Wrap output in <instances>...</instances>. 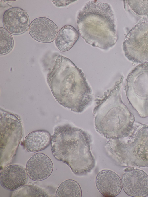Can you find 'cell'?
Masks as SVG:
<instances>
[{
    "instance_id": "cell-1",
    "label": "cell",
    "mask_w": 148,
    "mask_h": 197,
    "mask_svg": "<svg viewBox=\"0 0 148 197\" xmlns=\"http://www.w3.org/2000/svg\"><path fill=\"white\" fill-rule=\"evenodd\" d=\"M47 81L58 103L74 112H82L93 101L92 90L83 72L65 57L57 56Z\"/></svg>"
},
{
    "instance_id": "cell-2",
    "label": "cell",
    "mask_w": 148,
    "mask_h": 197,
    "mask_svg": "<svg viewBox=\"0 0 148 197\" xmlns=\"http://www.w3.org/2000/svg\"><path fill=\"white\" fill-rule=\"evenodd\" d=\"M124 78L122 76L102 96L95 100L96 105L93 111L95 129L108 139L125 137L134 123V116L121 99Z\"/></svg>"
},
{
    "instance_id": "cell-3",
    "label": "cell",
    "mask_w": 148,
    "mask_h": 197,
    "mask_svg": "<svg viewBox=\"0 0 148 197\" xmlns=\"http://www.w3.org/2000/svg\"><path fill=\"white\" fill-rule=\"evenodd\" d=\"M91 139L86 132L69 124L56 127L51 138L52 153L67 164L75 174L90 172L95 166L90 150Z\"/></svg>"
},
{
    "instance_id": "cell-4",
    "label": "cell",
    "mask_w": 148,
    "mask_h": 197,
    "mask_svg": "<svg viewBox=\"0 0 148 197\" xmlns=\"http://www.w3.org/2000/svg\"><path fill=\"white\" fill-rule=\"evenodd\" d=\"M77 27L87 43L104 50L114 45L118 39L114 14L108 3L87 2L78 13Z\"/></svg>"
},
{
    "instance_id": "cell-5",
    "label": "cell",
    "mask_w": 148,
    "mask_h": 197,
    "mask_svg": "<svg viewBox=\"0 0 148 197\" xmlns=\"http://www.w3.org/2000/svg\"><path fill=\"white\" fill-rule=\"evenodd\" d=\"M107 148L121 166L148 167V125L134 122L127 136L110 139Z\"/></svg>"
},
{
    "instance_id": "cell-6",
    "label": "cell",
    "mask_w": 148,
    "mask_h": 197,
    "mask_svg": "<svg viewBox=\"0 0 148 197\" xmlns=\"http://www.w3.org/2000/svg\"><path fill=\"white\" fill-rule=\"evenodd\" d=\"M125 88L127 98L140 116H148V62L141 63L131 71Z\"/></svg>"
},
{
    "instance_id": "cell-7",
    "label": "cell",
    "mask_w": 148,
    "mask_h": 197,
    "mask_svg": "<svg viewBox=\"0 0 148 197\" xmlns=\"http://www.w3.org/2000/svg\"><path fill=\"white\" fill-rule=\"evenodd\" d=\"M125 55L135 63L148 62V21H142L126 36L123 44Z\"/></svg>"
},
{
    "instance_id": "cell-8",
    "label": "cell",
    "mask_w": 148,
    "mask_h": 197,
    "mask_svg": "<svg viewBox=\"0 0 148 197\" xmlns=\"http://www.w3.org/2000/svg\"><path fill=\"white\" fill-rule=\"evenodd\" d=\"M1 148L16 150L22 133L19 118L11 113L0 111Z\"/></svg>"
},
{
    "instance_id": "cell-9",
    "label": "cell",
    "mask_w": 148,
    "mask_h": 197,
    "mask_svg": "<svg viewBox=\"0 0 148 197\" xmlns=\"http://www.w3.org/2000/svg\"><path fill=\"white\" fill-rule=\"evenodd\" d=\"M125 193L132 197H144L148 195V175L138 169L126 171L121 180Z\"/></svg>"
},
{
    "instance_id": "cell-10",
    "label": "cell",
    "mask_w": 148,
    "mask_h": 197,
    "mask_svg": "<svg viewBox=\"0 0 148 197\" xmlns=\"http://www.w3.org/2000/svg\"><path fill=\"white\" fill-rule=\"evenodd\" d=\"M2 23L4 28L11 34L19 35L29 29L30 20L28 14L24 10L19 7H13L5 12Z\"/></svg>"
},
{
    "instance_id": "cell-11",
    "label": "cell",
    "mask_w": 148,
    "mask_h": 197,
    "mask_svg": "<svg viewBox=\"0 0 148 197\" xmlns=\"http://www.w3.org/2000/svg\"><path fill=\"white\" fill-rule=\"evenodd\" d=\"M29 32L35 40L43 43H50L55 39L58 32L56 24L45 17L36 18L30 23Z\"/></svg>"
},
{
    "instance_id": "cell-12",
    "label": "cell",
    "mask_w": 148,
    "mask_h": 197,
    "mask_svg": "<svg viewBox=\"0 0 148 197\" xmlns=\"http://www.w3.org/2000/svg\"><path fill=\"white\" fill-rule=\"evenodd\" d=\"M53 164L50 158L42 153L33 155L27 161L26 170L28 176L35 181L46 179L51 174Z\"/></svg>"
},
{
    "instance_id": "cell-13",
    "label": "cell",
    "mask_w": 148,
    "mask_h": 197,
    "mask_svg": "<svg viewBox=\"0 0 148 197\" xmlns=\"http://www.w3.org/2000/svg\"><path fill=\"white\" fill-rule=\"evenodd\" d=\"M27 175L26 170L21 166L10 165L5 167L1 172L0 184L4 188L7 190H17L26 183Z\"/></svg>"
},
{
    "instance_id": "cell-14",
    "label": "cell",
    "mask_w": 148,
    "mask_h": 197,
    "mask_svg": "<svg viewBox=\"0 0 148 197\" xmlns=\"http://www.w3.org/2000/svg\"><path fill=\"white\" fill-rule=\"evenodd\" d=\"M96 185L104 196L114 197L121 192L122 188L121 180L118 175L110 170H102L97 175Z\"/></svg>"
},
{
    "instance_id": "cell-15",
    "label": "cell",
    "mask_w": 148,
    "mask_h": 197,
    "mask_svg": "<svg viewBox=\"0 0 148 197\" xmlns=\"http://www.w3.org/2000/svg\"><path fill=\"white\" fill-rule=\"evenodd\" d=\"M49 133L43 130L33 131L25 137L24 144L26 150L29 152H36L46 148L51 143Z\"/></svg>"
},
{
    "instance_id": "cell-16",
    "label": "cell",
    "mask_w": 148,
    "mask_h": 197,
    "mask_svg": "<svg viewBox=\"0 0 148 197\" xmlns=\"http://www.w3.org/2000/svg\"><path fill=\"white\" fill-rule=\"evenodd\" d=\"M79 36L77 31L72 26L66 25L58 31L55 43L61 51L66 52L71 49L77 41Z\"/></svg>"
},
{
    "instance_id": "cell-17",
    "label": "cell",
    "mask_w": 148,
    "mask_h": 197,
    "mask_svg": "<svg viewBox=\"0 0 148 197\" xmlns=\"http://www.w3.org/2000/svg\"><path fill=\"white\" fill-rule=\"evenodd\" d=\"M56 197H81L82 192L79 184L72 179H68L62 182L56 193Z\"/></svg>"
},
{
    "instance_id": "cell-18",
    "label": "cell",
    "mask_w": 148,
    "mask_h": 197,
    "mask_svg": "<svg viewBox=\"0 0 148 197\" xmlns=\"http://www.w3.org/2000/svg\"><path fill=\"white\" fill-rule=\"evenodd\" d=\"M0 55H3L12 49L14 41L11 33L5 28L0 27Z\"/></svg>"
},
{
    "instance_id": "cell-19",
    "label": "cell",
    "mask_w": 148,
    "mask_h": 197,
    "mask_svg": "<svg viewBox=\"0 0 148 197\" xmlns=\"http://www.w3.org/2000/svg\"><path fill=\"white\" fill-rule=\"evenodd\" d=\"M130 9L135 14L148 16V0H127Z\"/></svg>"
},
{
    "instance_id": "cell-20",
    "label": "cell",
    "mask_w": 148,
    "mask_h": 197,
    "mask_svg": "<svg viewBox=\"0 0 148 197\" xmlns=\"http://www.w3.org/2000/svg\"><path fill=\"white\" fill-rule=\"evenodd\" d=\"M21 187V191L26 192L21 196L48 197L49 195L42 189L38 187L32 186L23 185Z\"/></svg>"
},
{
    "instance_id": "cell-21",
    "label": "cell",
    "mask_w": 148,
    "mask_h": 197,
    "mask_svg": "<svg viewBox=\"0 0 148 197\" xmlns=\"http://www.w3.org/2000/svg\"><path fill=\"white\" fill-rule=\"evenodd\" d=\"M75 1L71 0H51V2L58 7L66 6Z\"/></svg>"
}]
</instances>
